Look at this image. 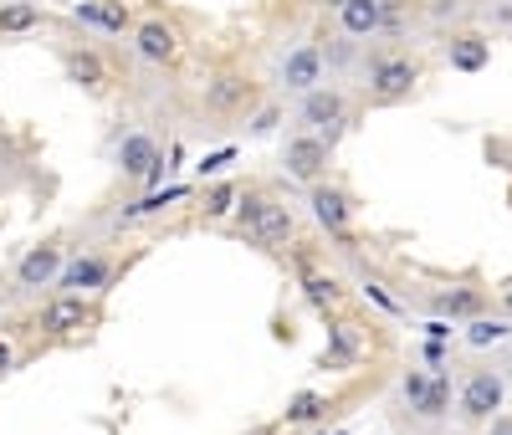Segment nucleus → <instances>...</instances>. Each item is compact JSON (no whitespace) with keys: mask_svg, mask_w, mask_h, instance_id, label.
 Returning <instances> with one entry per match:
<instances>
[{"mask_svg":"<svg viewBox=\"0 0 512 435\" xmlns=\"http://www.w3.org/2000/svg\"><path fill=\"white\" fill-rule=\"evenodd\" d=\"M236 231L256 246H267V251H282V246L297 241V215L267 190H246L241 205H236Z\"/></svg>","mask_w":512,"mask_h":435,"instance_id":"nucleus-1","label":"nucleus"},{"mask_svg":"<svg viewBox=\"0 0 512 435\" xmlns=\"http://www.w3.org/2000/svg\"><path fill=\"white\" fill-rule=\"evenodd\" d=\"M415 87H420V62L405 57V52H384V57H369L364 62V98L374 108L410 103Z\"/></svg>","mask_w":512,"mask_h":435,"instance_id":"nucleus-2","label":"nucleus"},{"mask_svg":"<svg viewBox=\"0 0 512 435\" xmlns=\"http://www.w3.org/2000/svg\"><path fill=\"white\" fill-rule=\"evenodd\" d=\"M98 302L88 292H52L47 302L36 308V323L31 333H47V338H72V333H88L98 328Z\"/></svg>","mask_w":512,"mask_h":435,"instance_id":"nucleus-3","label":"nucleus"},{"mask_svg":"<svg viewBox=\"0 0 512 435\" xmlns=\"http://www.w3.org/2000/svg\"><path fill=\"white\" fill-rule=\"evenodd\" d=\"M497 410H507V379L497 369H472L456 389V415L466 425H487Z\"/></svg>","mask_w":512,"mask_h":435,"instance_id":"nucleus-4","label":"nucleus"},{"mask_svg":"<svg viewBox=\"0 0 512 435\" xmlns=\"http://www.w3.org/2000/svg\"><path fill=\"white\" fill-rule=\"evenodd\" d=\"M297 128L303 134H323L328 144L349 128V98L344 87H313V93H303V103H297Z\"/></svg>","mask_w":512,"mask_h":435,"instance_id":"nucleus-5","label":"nucleus"},{"mask_svg":"<svg viewBox=\"0 0 512 435\" xmlns=\"http://www.w3.org/2000/svg\"><path fill=\"white\" fill-rule=\"evenodd\" d=\"M113 164L123 169V180H139V185H149V190H159L164 174H169V164H164V154H159V139L144 134V128H134V134L118 139Z\"/></svg>","mask_w":512,"mask_h":435,"instance_id":"nucleus-6","label":"nucleus"},{"mask_svg":"<svg viewBox=\"0 0 512 435\" xmlns=\"http://www.w3.org/2000/svg\"><path fill=\"white\" fill-rule=\"evenodd\" d=\"M328 159H333V144L323 139V134H297L282 144V169H287V180H297V185H318V180H328Z\"/></svg>","mask_w":512,"mask_h":435,"instance_id":"nucleus-7","label":"nucleus"},{"mask_svg":"<svg viewBox=\"0 0 512 435\" xmlns=\"http://www.w3.org/2000/svg\"><path fill=\"white\" fill-rule=\"evenodd\" d=\"M62 267H67V251H62L57 241H41V246H31V251H26V256L16 261V277H11V297H36L41 287H57Z\"/></svg>","mask_w":512,"mask_h":435,"instance_id":"nucleus-8","label":"nucleus"},{"mask_svg":"<svg viewBox=\"0 0 512 435\" xmlns=\"http://www.w3.org/2000/svg\"><path fill=\"white\" fill-rule=\"evenodd\" d=\"M251 98H256V82L246 72H210L205 87H200V108L216 113V118H231V113L251 108Z\"/></svg>","mask_w":512,"mask_h":435,"instance_id":"nucleus-9","label":"nucleus"},{"mask_svg":"<svg viewBox=\"0 0 512 435\" xmlns=\"http://www.w3.org/2000/svg\"><path fill=\"white\" fill-rule=\"evenodd\" d=\"M277 87H287V93H313V87H323V52L313 47V41H297V47H287L277 57Z\"/></svg>","mask_w":512,"mask_h":435,"instance_id":"nucleus-10","label":"nucleus"},{"mask_svg":"<svg viewBox=\"0 0 512 435\" xmlns=\"http://www.w3.org/2000/svg\"><path fill=\"white\" fill-rule=\"evenodd\" d=\"M308 210H313V221H318L328 236L349 241V226H354V200H349V190L318 180V185H308Z\"/></svg>","mask_w":512,"mask_h":435,"instance_id":"nucleus-11","label":"nucleus"},{"mask_svg":"<svg viewBox=\"0 0 512 435\" xmlns=\"http://www.w3.org/2000/svg\"><path fill=\"white\" fill-rule=\"evenodd\" d=\"M134 57L149 62V67H175L180 62V31L169 21H159V16L139 21L134 26Z\"/></svg>","mask_w":512,"mask_h":435,"instance_id":"nucleus-12","label":"nucleus"},{"mask_svg":"<svg viewBox=\"0 0 512 435\" xmlns=\"http://www.w3.org/2000/svg\"><path fill=\"white\" fill-rule=\"evenodd\" d=\"M431 313H436V318H451V323H472V318L487 313V287H477V282L436 287V292H431Z\"/></svg>","mask_w":512,"mask_h":435,"instance_id":"nucleus-13","label":"nucleus"},{"mask_svg":"<svg viewBox=\"0 0 512 435\" xmlns=\"http://www.w3.org/2000/svg\"><path fill=\"white\" fill-rule=\"evenodd\" d=\"M108 282H113V261L103 251H77V256H67L57 292H103Z\"/></svg>","mask_w":512,"mask_h":435,"instance_id":"nucleus-14","label":"nucleus"},{"mask_svg":"<svg viewBox=\"0 0 512 435\" xmlns=\"http://www.w3.org/2000/svg\"><path fill=\"white\" fill-rule=\"evenodd\" d=\"M487 62H492V36H482V31H451L446 36V67L451 72L477 77Z\"/></svg>","mask_w":512,"mask_h":435,"instance_id":"nucleus-15","label":"nucleus"},{"mask_svg":"<svg viewBox=\"0 0 512 435\" xmlns=\"http://www.w3.org/2000/svg\"><path fill=\"white\" fill-rule=\"evenodd\" d=\"M62 72H67L72 87H82V93H108V62L93 47H67L62 52Z\"/></svg>","mask_w":512,"mask_h":435,"instance_id":"nucleus-16","label":"nucleus"},{"mask_svg":"<svg viewBox=\"0 0 512 435\" xmlns=\"http://www.w3.org/2000/svg\"><path fill=\"white\" fill-rule=\"evenodd\" d=\"M72 21L88 26V31H103V36H123L128 31V11L118 6V0H77Z\"/></svg>","mask_w":512,"mask_h":435,"instance_id":"nucleus-17","label":"nucleus"},{"mask_svg":"<svg viewBox=\"0 0 512 435\" xmlns=\"http://www.w3.org/2000/svg\"><path fill=\"white\" fill-rule=\"evenodd\" d=\"M451 405H456V384H451L446 369H436V374H431V389H425V400H420L410 415H415V420H446Z\"/></svg>","mask_w":512,"mask_h":435,"instance_id":"nucleus-18","label":"nucleus"},{"mask_svg":"<svg viewBox=\"0 0 512 435\" xmlns=\"http://www.w3.org/2000/svg\"><path fill=\"white\" fill-rule=\"evenodd\" d=\"M175 200H190V185H169V190H149L139 205L118 210V226H134V221H149V215H164Z\"/></svg>","mask_w":512,"mask_h":435,"instance_id":"nucleus-19","label":"nucleus"},{"mask_svg":"<svg viewBox=\"0 0 512 435\" xmlns=\"http://www.w3.org/2000/svg\"><path fill=\"white\" fill-rule=\"evenodd\" d=\"M354 359H359V333H354L349 323H333V328H328V348H323L318 369H344V364H354Z\"/></svg>","mask_w":512,"mask_h":435,"instance_id":"nucleus-20","label":"nucleus"},{"mask_svg":"<svg viewBox=\"0 0 512 435\" xmlns=\"http://www.w3.org/2000/svg\"><path fill=\"white\" fill-rule=\"evenodd\" d=\"M328 410H333V400H328V395H318V389H303V395H292V400H287L282 420H287L292 430H303V425H318Z\"/></svg>","mask_w":512,"mask_h":435,"instance_id":"nucleus-21","label":"nucleus"},{"mask_svg":"<svg viewBox=\"0 0 512 435\" xmlns=\"http://www.w3.org/2000/svg\"><path fill=\"white\" fill-rule=\"evenodd\" d=\"M41 26V6L36 0H11V6H0V36H26Z\"/></svg>","mask_w":512,"mask_h":435,"instance_id":"nucleus-22","label":"nucleus"},{"mask_svg":"<svg viewBox=\"0 0 512 435\" xmlns=\"http://www.w3.org/2000/svg\"><path fill=\"white\" fill-rule=\"evenodd\" d=\"M303 297L313 302L318 313H328V308H338V302H344V282L323 277V272H308V277H303Z\"/></svg>","mask_w":512,"mask_h":435,"instance_id":"nucleus-23","label":"nucleus"},{"mask_svg":"<svg viewBox=\"0 0 512 435\" xmlns=\"http://www.w3.org/2000/svg\"><path fill=\"white\" fill-rule=\"evenodd\" d=\"M512 338V318H472V323H466V343H472V348H497V343H507Z\"/></svg>","mask_w":512,"mask_h":435,"instance_id":"nucleus-24","label":"nucleus"},{"mask_svg":"<svg viewBox=\"0 0 512 435\" xmlns=\"http://www.w3.org/2000/svg\"><path fill=\"white\" fill-rule=\"evenodd\" d=\"M236 205H241V190L231 185V180H221V185H210L205 190V221H226V215H236Z\"/></svg>","mask_w":512,"mask_h":435,"instance_id":"nucleus-25","label":"nucleus"},{"mask_svg":"<svg viewBox=\"0 0 512 435\" xmlns=\"http://www.w3.org/2000/svg\"><path fill=\"white\" fill-rule=\"evenodd\" d=\"M359 292H364V302H374V308H379L384 318H400V313H405V302H400L390 287H384V282H374L369 272L359 277Z\"/></svg>","mask_w":512,"mask_h":435,"instance_id":"nucleus-26","label":"nucleus"},{"mask_svg":"<svg viewBox=\"0 0 512 435\" xmlns=\"http://www.w3.org/2000/svg\"><path fill=\"white\" fill-rule=\"evenodd\" d=\"M425 389H431V374H425V369H405V374H400V400H405L410 410L425 400Z\"/></svg>","mask_w":512,"mask_h":435,"instance_id":"nucleus-27","label":"nucleus"},{"mask_svg":"<svg viewBox=\"0 0 512 435\" xmlns=\"http://www.w3.org/2000/svg\"><path fill=\"white\" fill-rule=\"evenodd\" d=\"M231 164H236V149H216V154H205L195 164V174H200V180H210V174H226Z\"/></svg>","mask_w":512,"mask_h":435,"instance_id":"nucleus-28","label":"nucleus"},{"mask_svg":"<svg viewBox=\"0 0 512 435\" xmlns=\"http://www.w3.org/2000/svg\"><path fill=\"white\" fill-rule=\"evenodd\" d=\"M277 123H282V113L277 108H262L251 118V139H267V134H277Z\"/></svg>","mask_w":512,"mask_h":435,"instance_id":"nucleus-29","label":"nucleus"},{"mask_svg":"<svg viewBox=\"0 0 512 435\" xmlns=\"http://www.w3.org/2000/svg\"><path fill=\"white\" fill-rule=\"evenodd\" d=\"M451 333H456V323H451V318H436V313L425 318V338H436V343H446Z\"/></svg>","mask_w":512,"mask_h":435,"instance_id":"nucleus-30","label":"nucleus"},{"mask_svg":"<svg viewBox=\"0 0 512 435\" xmlns=\"http://www.w3.org/2000/svg\"><path fill=\"white\" fill-rule=\"evenodd\" d=\"M11 369H16V343H11L6 333H0V379H6Z\"/></svg>","mask_w":512,"mask_h":435,"instance_id":"nucleus-31","label":"nucleus"},{"mask_svg":"<svg viewBox=\"0 0 512 435\" xmlns=\"http://www.w3.org/2000/svg\"><path fill=\"white\" fill-rule=\"evenodd\" d=\"M487 435H512V410H497V415L487 420Z\"/></svg>","mask_w":512,"mask_h":435,"instance_id":"nucleus-32","label":"nucleus"},{"mask_svg":"<svg viewBox=\"0 0 512 435\" xmlns=\"http://www.w3.org/2000/svg\"><path fill=\"white\" fill-rule=\"evenodd\" d=\"M420 354H425V364H446V343H436V338H425V348H420Z\"/></svg>","mask_w":512,"mask_h":435,"instance_id":"nucleus-33","label":"nucleus"},{"mask_svg":"<svg viewBox=\"0 0 512 435\" xmlns=\"http://www.w3.org/2000/svg\"><path fill=\"white\" fill-rule=\"evenodd\" d=\"M497 302H502V318H512V277L497 287Z\"/></svg>","mask_w":512,"mask_h":435,"instance_id":"nucleus-34","label":"nucleus"},{"mask_svg":"<svg viewBox=\"0 0 512 435\" xmlns=\"http://www.w3.org/2000/svg\"><path fill=\"white\" fill-rule=\"evenodd\" d=\"M318 6H328V11H344V6H349V0H318Z\"/></svg>","mask_w":512,"mask_h":435,"instance_id":"nucleus-35","label":"nucleus"},{"mask_svg":"<svg viewBox=\"0 0 512 435\" xmlns=\"http://www.w3.org/2000/svg\"><path fill=\"white\" fill-rule=\"evenodd\" d=\"M313 435H328V430H313Z\"/></svg>","mask_w":512,"mask_h":435,"instance_id":"nucleus-36","label":"nucleus"},{"mask_svg":"<svg viewBox=\"0 0 512 435\" xmlns=\"http://www.w3.org/2000/svg\"><path fill=\"white\" fill-rule=\"evenodd\" d=\"M0 313H6V302H0Z\"/></svg>","mask_w":512,"mask_h":435,"instance_id":"nucleus-37","label":"nucleus"}]
</instances>
